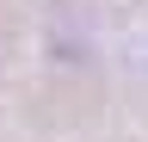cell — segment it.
Returning a JSON list of instances; mask_svg holds the SVG:
<instances>
[]
</instances>
